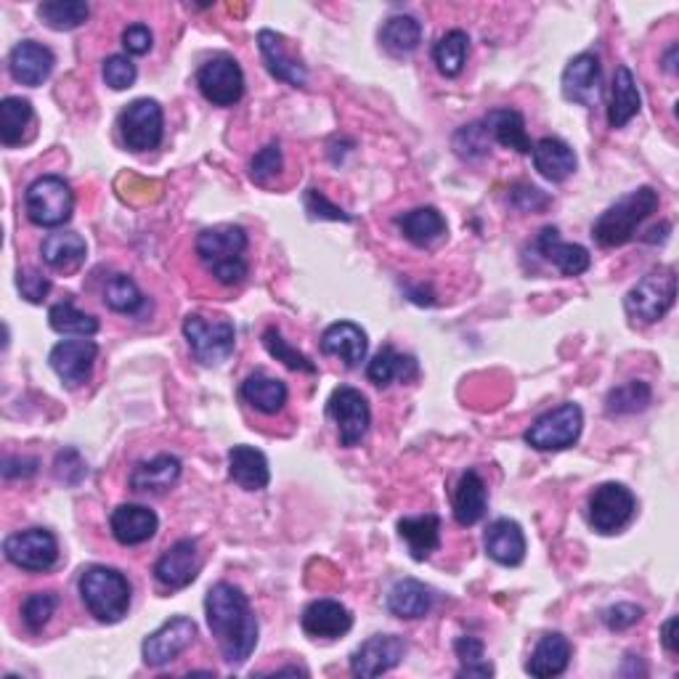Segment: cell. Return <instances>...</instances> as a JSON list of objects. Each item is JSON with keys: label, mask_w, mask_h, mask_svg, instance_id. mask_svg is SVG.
<instances>
[{"label": "cell", "mask_w": 679, "mask_h": 679, "mask_svg": "<svg viewBox=\"0 0 679 679\" xmlns=\"http://www.w3.org/2000/svg\"><path fill=\"white\" fill-rule=\"evenodd\" d=\"M205 616L228 667L245 663L258 645V618L245 591L218 582L205 597Z\"/></svg>", "instance_id": "6da1fadb"}, {"label": "cell", "mask_w": 679, "mask_h": 679, "mask_svg": "<svg viewBox=\"0 0 679 679\" xmlns=\"http://www.w3.org/2000/svg\"><path fill=\"white\" fill-rule=\"evenodd\" d=\"M247 232L241 226L224 224L205 228L197 237V255L215 281L234 287L247 277Z\"/></svg>", "instance_id": "7a4b0ae2"}, {"label": "cell", "mask_w": 679, "mask_h": 679, "mask_svg": "<svg viewBox=\"0 0 679 679\" xmlns=\"http://www.w3.org/2000/svg\"><path fill=\"white\" fill-rule=\"evenodd\" d=\"M658 192L654 186H640V189L629 192L616 205H610L600 218L591 226V237L600 247H621L635 237L637 226L648 218L650 213L658 210Z\"/></svg>", "instance_id": "3957f363"}, {"label": "cell", "mask_w": 679, "mask_h": 679, "mask_svg": "<svg viewBox=\"0 0 679 679\" xmlns=\"http://www.w3.org/2000/svg\"><path fill=\"white\" fill-rule=\"evenodd\" d=\"M80 597L101 624H117L131 608V582L117 568L91 566L80 574Z\"/></svg>", "instance_id": "277c9868"}, {"label": "cell", "mask_w": 679, "mask_h": 679, "mask_svg": "<svg viewBox=\"0 0 679 679\" xmlns=\"http://www.w3.org/2000/svg\"><path fill=\"white\" fill-rule=\"evenodd\" d=\"M677 300V271L671 266L650 271L624 298V308L640 325H656L671 311Z\"/></svg>", "instance_id": "5b68a950"}, {"label": "cell", "mask_w": 679, "mask_h": 679, "mask_svg": "<svg viewBox=\"0 0 679 679\" xmlns=\"http://www.w3.org/2000/svg\"><path fill=\"white\" fill-rule=\"evenodd\" d=\"M184 338L189 342L194 359L207 367L224 364L237 348V329L226 316L207 319L202 313H189L184 319Z\"/></svg>", "instance_id": "8992f818"}, {"label": "cell", "mask_w": 679, "mask_h": 679, "mask_svg": "<svg viewBox=\"0 0 679 679\" xmlns=\"http://www.w3.org/2000/svg\"><path fill=\"white\" fill-rule=\"evenodd\" d=\"M24 207L35 226L59 228L72 218L75 194H72V186L62 176H40L27 189Z\"/></svg>", "instance_id": "52a82bcc"}, {"label": "cell", "mask_w": 679, "mask_h": 679, "mask_svg": "<svg viewBox=\"0 0 679 679\" xmlns=\"http://www.w3.org/2000/svg\"><path fill=\"white\" fill-rule=\"evenodd\" d=\"M584 428V412L579 403H560L553 412L542 414L526 430L528 446L539 449V452H563V449L574 446L579 441Z\"/></svg>", "instance_id": "ba28073f"}, {"label": "cell", "mask_w": 679, "mask_h": 679, "mask_svg": "<svg viewBox=\"0 0 679 679\" xmlns=\"http://www.w3.org/2000/svg\"><path fill=\"white\" fill-rule=\"evenodd\" d=\"M120 136L131 152H152L163 144V106L154 99H136L120 112Z\"/></svg>", "instance_id": "9c48e42d"}, {"label": "cell", "mask_w": 679, "mask_h": 679, "mask_svg": "<svg viewBox=\"0 0 679 679\" xmlns=\"http://www.w3.org/2000/svg\"><path fill=\"white\" fill-rule=\"evenodd\" d=\"M637 513L635 494L624 483H603L589 496V523L597 534H618Z\"/></svg>", "instance_id": "30bf717a"}, {"label": "cell", "mask_w": 679, "mask_h": 679, "mask_svg": "<svg viewBox=\"0 0 679 679\" xmlns=\"http://www.w3.org/2000/svg\"><path fill=\"white\" fill-rule=\"evenodd\" d=\"M327 414L332 416L335 425H338L340 443L346 449L359 446L369 433V425H372V409H369L367 395L348 385L338 388L329 395Z\"/></svg>", "instance_id": "8fae6325"}, {"label": "cell", "mask_w": 679, "mask_h": 679, "mask_svg": "<svg viewBox=\"0 0 679 679\" xmlns=\"http://www.w3.org/2000/svg\"><path fill=\"white\" fill-rule=\"evenodd\" d=\"M3 553L17 568L30 570V574H43V570L56 566L59 542L49 528H27L17 531L3 542Z\"/></svg>", "instance_id": "7c38bea8"}, {"label": "cell", "mask_w": 679, "mask_h": 679, "mask_svg": "<svg viewBox=\"0 0 679 679\" xmlns=\"http://www.w3.org/2000/svg\"><path fill=\"white\" fill-rule=\"evenodd\" d=\"M197 85L210 104L215 106H234L245 96V72L239 62L228 53L213 56L197 72Z\"/></svg>", "instance_id": "4fadbf2b"}, {"label": "cell", "mask_w": 679, "mask_h": 679, "mask_svg": "<svg viewBox=\"0 0 679 679\" xmlns=\"http://www.w3.org/2000/svg\"><path fill=\"white\" fill-rule=\"evenodd\" d=\"M197 637V624L186 616H173L171 621H165L163 627L154 629L152 635H146L144 645H141V654H144L146 667H165V663L176 661L186 648Z\"/></svg>", "instance_id": "5bb4252c"}, {"label": "cell", "mask_w": 679, "mask_h": 679, "mask_svg": "<svg viewBox=\"0 0 679 679\" xmlns=\"http://www.w3.org/2000/svg\"><path fill=\"white\" fill-rule=\"evenodd\" d=\"M407 656V640L399 635H374L367 642H361L351 656L353 677H380L385 671L395 669Z\"/></svg>", "instance_id": "9a60e30c"}, {"label": "cell", "mask_w": 679, "mask_h": 679, "mask_svg": "<svg viewBox=\"0 0 679 679\" xmlns=\"http://www.w3.org/2000/svg\"><path fill=\"white\" fill-rule=\"evenodd\" d=\"M99 346L93 340H64L53 346L49 364L66 388H80L91 380Z\"/></svg>", "instance_id": "2e32d148"}, {"label": "cell", "mask_w": 679, "mask_h": 679, "mask_svg": "<svg viewBox=\"0 0 679 679\" xmlns=\"http://www.w3.org/2000/svg\"><path fill=\"white\" fill-rule=\"evenodd\" d=\"M199 574V553L194 539H178L167 547L160 560L154 563V579L167 589H184L197 579Z\"/></svg>", "instance_id": "e0dca14e"}, {"label": "cell", "mask_w": 679, "mask_h": 679, "mask_svg": "<svg viewBox=\"0 0 679 679\" xmlns=\"http://www.w3.org/2000/svg\"><path fill=\"white\" fill-rule=\"evenodd\" d=\"M53 64H56L53 51L49 45L38 43V40H22L9 53L11 78L17 83L30 85V89H38V85H43L51 78Z\"/></svg>", "instance_id": "ac0fdd59"}, {"label": "cell", "mask_w": 679, "mask_h": 679, "mask_svg": "<svg viewBox=\"0 0 679 679\" xmlns=\"http://www.w3.org/2000/svg\"><path fill=\"white\" fill-rule=\"evenodd\" d=\"M258 45L264 53V62L274 78L281 83L292 85V89H302L308 83V70L295 53L287 49V40L277 35L274 30H260L258 32Z\"/></svg>", "instance_id": "d6986e66"}, {"label": "cell", "mask_w": 679, "mask_h": 679, "mask_svg": "<svg viewBox=\"0 0 679 679\" xmlns=\"http://www.w3.org/2000/svg\"><path fill=\"white\" fill-rule=\"evenodd\" d=\"M302 631L316 640H338L353 627V616L338 600H313L302 610Z\"/></svg>", "instance_id": "ffe728a7"}, {"label": "cell", "mask_w": 679, "mask_h": 679, "mask_svg": "<svg viewBox=\"0 0 679 679\" xmlns=\"http://www.w3.org/2000/svg\"><path fill=\"white\" fill-rule=\"evenodd\" d=\"M600 59L595 53H579L563 70V96L576 101V104L591 106L600 96Z\"/></svg>", "instance_id": "44dd1931"}, {"label": "cell", "mask_w": 679, "mask_h": 679, "mask_svg": "<svg viewBox=\"0 0 679 679\" xmlns=\"http://www.w3.org/2000/svg\"><path fill=\"white\" fill-rule=\"evenodd\" d=\"M110 528L114 539L123 547H136V544L154 539L160 528V517L144 504H120L110 517Z\"/></svg>", "instance_id": "7402d4cb"}, {"label": "cell", "mask_w": 679, "mask_h": 679, "mask_svg": "<svg viewBox=\"0 0 679 679\" xmlns=\"http://www.w3.org/2000/svg\"><path fill=\"white\" fill-rule=\"evenodd\" d=\"M536 245H539V253L563 274V277H582L584 271H589L591 255L587 247L574 245V241H563L560 232H557L555 226L542 228Z\"/></svg>", "instance_id": "603a6c76"}, {"label": "cell", "mask_w": 679, "mask_h": 679, "mask_svg": "<svg viewBox=\"0 0 679 679\" xmlns=\"http://www.w3.org/2000/svg\"><path fill=\"white\" fill-rule=\"evenodd\" d=\"M483 547H486V555L500 566H521L523 557H526V536H523V528L517 526L515 521L510 517H500L486 528V536H483Z\"/></svg>", "instance_id": "cb8c5ba5"}, {"label": "cell", "mask_w": 679, "mask_h": 679, "mask_svg": "<svg viewBox=\"0 0 679 679\" xmlns=\"http://www.w3.org/2000/svg\"><path fill=\"white\" fill-rule=\"evenodd\" d=\"M321 351L340 359L346 367H359L369 351L367 332L353 321H338L321 335Z\"/></svg>", "instance_id": "d4e9b609"}, {"label": "cell", "mask_w": 679, "mask_h": 679, "mask_svg": "<svg viewBox=\"0 0 679 679\" xmlns=\"http://www.w3.org/2000/svg\"><path fill=\"white\" fill-rule=\"evenodd\" d=\"M181 479V460L176 454H160L150 462H141V465L133 467L131 483L133 491L138 494H165L176 486Z\"/></svg>", "instance_id": "484cf974"}, {"label": "cell", "mask_w": 679, "mask_h": 679, "mask_svg": "<svg viewBox=\"0 0 679 679\" xmlns=\"http://www.w3.org/2000/svg\"><path fill=\"white\" fill-rule=\"evenodd\" d=\"M228 475L245 491H264L271 481L266 454L255 446H245V443L228 452Z\"/></svg>", "instance_id": "4316f807"}, {"label": "cell", "mask_w": 679, "mask_h": 679, "mask_svg": "<svg viewBox=\"0 0 679 679\" xmlns=\"http://www.w3.org/2000/svg\"><path fill=\"white\" fill-rule=\"evenodd\" d=\"M531 157H534V167L539 171V176L553 181V184H560V181L574 176L576 171V152L563 138L547 136L536 141Z\"/></svg>", "instance_id": "83f0119b"}, {"label": "cell", "mask_w": 679, "mask_h": 679, "mask_svg": "<svg viewBox=\"0 0 679 679\" xmlns=\"http://www.w3.org/2000/svg\"><path fill=\"white\" fill-rule=\"evenodd\" d=\"M570 654H574V648H570L566 635H560V631L544 635L539 645L534 648V654H531L528 658L526 671L531 677H539V679L560 677L563 671L568 669Z\"/></svg>", "instance_id": "f1b7e54d"}, {"label": "cell", "mask_w": 679, "mask_h": 679, "mask_svg": "<svg viewBox=\"0 0 679 679\" xmlns=\"http://www.w3.org/2000/svg\"><path fill=\"white\" fill-rule=\"evenodd\" d=\"M399 536L407 542L414 560H428V557L441 547V517L433 513L401 517Z\"/></svg>", "instance_id": "f546056e"}, {"label": "cell", "mask_w": 679, "mask_h": 679, "mask_svg": "<svg viewBox=\"0 0 679 679\" xmlns=\"http://www.w3.org/2000/svg\"><path fill=\"white\" fill-rule=\"evenodd\" d=\"M642 110V96L637 89V80L631 75L629 66H618L614 75V89H610L608 104V125L624 127L629 120H635Z\"/></svg>", "instance_id": "4dcf8cb0"}, {"label": "cell", "mask_w": 679, "mask_h": 679, "mask_svg": "<svg viewBox=\"0 0 679 679\" xmlns=\"http://www.w3.org/2000/svg\"><path fill=\"white\" fill-rule=\"evenodd\" d=\"M416 374H420V364H416L414 356L395 351L393 346L380 348L367 367L369 382H374L378 388H388L390 382H395V380L409 382V380H414Z\"/></svg>", "instance_id": "1f68e13d"}, {"label": "cell", "mask_w": 679, "mask_h": 679, "mask_svg": "<svg viewBox=\"0 0 679 679\" xmlns=\"http://www.w3.org/2000/svg\"><path fill=\"white\" fill-rule=\"evenodd\" d=\"M483 127H486L488 136H494L502 146L507 150H515L521 154H531L534 144H531L528 133H526V120L517 110H510V106H500V110H491L483 120Z\"/></svg>", "instance_id": "d6a6232c"}, {"label": "cell", "mask_w": 679, "mask_h": 679, "mask_svg": "<svg viewBox=\"0 0 679 679\" xmlns=\"http://www.w3.org/2000/svg\"><path fill=\"white\" fill-rule=\"evenodd\" d=\"M488 510V488L475 470H467L454 491V517L460 526H475Z\"/></svg>", "instance_id": "836d02e7"}, {"label": "cell", "mask_w": 679, "mask_h": 679, "mask_svg": "<svg viewBox=\"0 0 679 679\" xmlns=\"http://www.w3.org/2000/svg\"><path fill=\"white\" fill-rule=\"evenodd\" d=\"M287 395H290V390H287L285 382L260 372V369L241 382V399L253 409H258L260 414H279L285 409Z\"/></svg>", "instance_id": "e575fe53"}, {"label": "cell", "mask_w": 679, "mask_h": 679, "mask_svg": "<svg viewBox=\"0 0 679 679\" xmlns=\"http://www.w3.org/2000/svg\"><path fill=\"white\" fill-rule=\"evenodd\" d=\"M401 234L416 247H430L446 234V218L435 207H414L395 218Z\"/></svg>", "instance_id": "d590c367"}, {"label": "cell", "mask_w": 679, "mask_h": 679, "mask_svg": "<svg viewBox=\"0 0 679 679\" xmlns=\"http://www.w3.org/2000/svg\"><path fill=\"white\" fill-rule=\"evenodd\" d=\"M43 260L56 271H75V268L85 260V253H89V245L85 239L75 232H59L49 234L43 239Z\"/></svg>", "instance_id": "8d00e7d4"}, {"label": "cell", "mask_w": 679, "mask_h": 679, "mask_svg": "<svg viewBox=\"0 0 679 679\" xmlns=\"http://www.w3.org/2000/svg\"><path fill=\"white\" fill-rule=\"evenodd\" d=\"M380 43L390 56H409L420 49L422 43V24L416 22L412 13H395L385 19L380 30Z\"/></svg>", "instance_id": "74e56055"}, {"label": "cell", "mask_w": 679, "mask_h": 679, "mask_svg": "<svg viewBox=\"0 0 679 679\" xmlns=\"http://www.w3.org/2000/svg\"><path fill=\"white\" fill-rule=\"evenodd\" d=\"M433 608V591L416 579H403L388 591V610L399 618H422Z\"/></svg>", "instance_id": "f35d334b"}, {"label": "cell", "mask_w": 679, "mask_h": 679, "mask_svg": "<svg viewBox=\"0 0 679 679\" xmlns=\"http://www.w3.org/2000/svg\"><path fill=\"white\" fill-rule=\"evenodd\" d=\"M38 17L51 30L70 32L89 22L91 9L83 0H45L38 6Z\"/></svg>", "instance_id": "ab89813d"}, {"label": "cell", "mask_w": 679, "mask_h": 679, "mask_svg": "<svg viewBox=\"0 0 679 679\" xmlns=\"http://www.w3.org/2000/svg\"><path fill=\"white\" fill-rule=\"evenodd\" d=\"M32 125V104L22 96H6L0 101V141L6 146H17L27 138V127Z\"/></svg>", "instance_id": "60d3db41"}, {"label": "cell", "mask_w": 679, "mask_h": 679, "mask_svg": "<svg viewBox=\"0 0 679 679\" xmlns=\"http://www.w3.org/2000/svg\"><path fill=\"white\" fill-rule=\"evenodd\" d=\"M470 53V38L465 30H449L433 49V62L439 66L441 75L456 78L465 70Z\"/></svg>", "instance_id": "b9f144b4"}, {"label": "cell", "mask_w": 679, "mask_h": 679, "mask_svg": "<svg viewBox=\"0 0 679 679\" xmlns=\"http://www.w3.org/2000/svg\"><path fill=\"white\" fill-rule=\"evenodd\" d=\"M654 401V390H650L648 382L642 380H629L624 385L614 388L605 399V412L610 416H624V414H637L645 412Z\"/></svg>", "instance_id": "7bdbcfd3"}, {"label": "cell", "mask_w": 679, "mask_h": 679, "mask_svg": "<svg viewBox=\"0 0 679 679\" xmlns=\"http://www.w3.org/2000/svg\"><path fill=\"white\" fill-rule=\"evenodd\" d=\"M49 325L59 335H78V338H91L99 332L96 316L80 311L72 302H56L49 311Z\"/></svg>", "instance_id": "ee69618b"}, {"label": "cell", "mask_w": 679, "mask_h": 679, "mask_svg": "<svg viewBox=\"0 0 679 679\" xmlns=\"http://www.w3.org/2000/svg\"><path fill=\"white\" fill-rule=\"evenodd\" d=\"M104 302L117 313H138L144 308V292L138 290V285L125 274H114L104 287Z\"/></svg>", "instance_id": "f6af8a7d"}, {"label": "cell", "mask_w": 679, "mask_h": 679, "mask_svg": "<svg viewBox=\"0 0 679 679\" xmlns=\"http://www.w3.org/2000/svg\"><path fill=\"white\" fill-rule=\"evenodd\" d=\"M454 654L460 658V677H494V667L486 658V645L479 637H460L454 642Z\"/></svg>", "instance_id": "bcb514c9"}, {"label": "cell", "mask_w": 679, "mask_h": 679, "mask_svg": "<svg viewBox=\"0 0 679 679\" xmlns=\"http://www.w3.org/2000/svg\"><path fill=\"white\" fill-rule=\"evenodd\" d=\"M264 346L266 351L274 356V359L281 361L287 369H292V372H306V374H316V364L311 359H308L306 353H300L298 348H292L290 342L281 338V332L277 327H268L264 332Z\"/></svg>", "instance_id": "7dc6e473"}, {"label": "cell", "mask_w": 679, "mask_h": 679, "mask_svg": "<svg viewBox=\"0 0 679 679\" xmlns=\"http://www.w3.org/2000/svg\"><path fill=\"white\" fill-rule=\"evenodd\" d=\"M59 608V595L56 591H32L30 597L22 603V621L24 627L38 635L43 631L45 624L51 621V616L56 614Z\"/></svg>", "instance_id": "c3c4849f"}, {"label": "cell", "mask_w": 679, "mask_h": 679, "mask_svg": "<svg viewBox=\"0 0 679 679\" xmlns=\"http://www.w3.org/2000/svg\"><path fill=\"white\" fill-rule=\"evenodd\" d=\"M491 136L486 133V127H483V123H473V125H465L460 127V131L454 133V150L460 157H483V154L488 152V141Z\"/></svg>", "instance_id": "681fc988"}, {"label": "cell", "mask_w": 679, "mask_h": 679, "mask_svg": "<svg viewBox=\"0 0 679 679\" xmlns=\"http://www.w3.org/2000/svg\"><path fill=\"white\" fill-rule=\"evenodd\" d=\"M138 70L131 59L123 56V53H114L104 62V83L110 85L112 91H125L136 83Z\"/></svg>", "instance_id": "f907efd6"}, {"label": "cell", "mask_w": 679, "mask_h": 679, "mask_svg": "<svg viewBox=\"0 0 679 679\" xmlns=\"http://www.w3.org/2000/svg\"><path fill=\"white\" fill-rule=\"evenodd\" d=\"M281 171V146L279 144H268L253 157L250 163V178L255 184L266 186L274 176H279Z\"/></svg>", "instance_id": "816d5d0a"}, {"label": "cell", "mask_w": 679, "mask_h": 679, "mask_svg": "<svg viewBox=\"0 0 679 679\" xmlns=\"http://www.w3.org/2000/svg\"><path fill=\"white\" fill-rule=\"evenodd\" d=\"M53 473H56V479L66 483V486H78V483L89 475V467H85L83 456H80L75 449H64V452L56 454Z\"/></svg>", "instance_id": "f5cc1de1"}, {"label": "cell", "mask_w": 679, "mask_h": 679, "mask_svg": "<svg viewBox=\"0 0 679 679\" xmlns=\"http://www.w3.org/2000/svg\"><path fill=\"white\" fill-rule=\"evenodd\" d=\"M642 616H645V610L640 608V605L618 603V605H610V608L605 610L603 621H605V627H608V629L624 631V629L635 627V624H640Z\"/></svg>", "instance_id": "db71d44e"}, {"label": "cell", "mask_w": 679, "mask_h": 679, "mask_svg": "<svg viewBox=\"0 0 679 679\" xmlns=\"http://www.w3.org/2000/svg\"><path fill=\"white\" fill-rule=\"evenodd\" d=\"M17 287L19 292H22V298L30 302H43L45 295L51 292V281L40 271H35V268H24V271H19Z\"/></svg>", "instance_id": "11a10c76"}, {"label": "cell", "mask_w": 679, "mask_h": 679, "mask_svg": "<svg viewBox=\"0 0 679 679\" xmlns=\"http://www.w3.org/2000/svg\"><path fill=\"white\" fill-rule=\"evenodd\" d=\"M302 205H306V210L311 213V218L346 220V224L351 220V215L342 213L338 205H332V202L325 197V192H319V189H308L306 197H302Z\"/></svg>", "instance_id": "9f6ffc18"}, {"label": "cell", "mask_w": 679, "mask_h": 679, "mask_svg": "<svg viewBox=\"0 0 679 679\" xmlns=\"http://www.w3.org/2000/svg\"><path fill=\"white\" fill-rule=\"evenodd\" d=\"M123 45H125V51L131 53V56H144V53H150L152 45H154L152 30L146 24H141V22L125 27Z\"/></svg>", "instance_id": "6f0895ef"}, {"label": "cell", "mask_w": 679, "mask_h": 679, "mask_svg": "<svg viewBox=\"0 0 679 679\" xmlns=\"http://www.w3.org/2000/svg\"><path fill=\"white\" fill-rule=\"evenodd\" d=\"M513 205L523 213H539L549 205V197L542 189L528 184H517L513 189Z\"/></svg>", "instance_id": "680465c9"}, {"label": "cell", "mask_w": 679, "mask_h": 679, "mask_svg": "<svg viewBox=\"0 0 679 679\" xmlns=\"http://www.w3.org/2000/svg\"><path fill=\"white\" fill-rule=\"evenodd\" d=\"M661 642H663V648H667V654H671V656L677 654V616H671L669 621L663 624Z\"/></svg>", "instance_id": "91938a15"}, {"label": "cell", "mask_w": 679, "mask_h": 679, "mask_svg": "<svg viewBox=\"0 0 679 679\" xmlns=\"http://www.w3.org/2000/svg\"><path fill=\"white\" fill-rule=\"evenodd\" d=\"M675 53H677V45H671V51H669V56H667V70L669 72H675Z\"/></svg>", "instance_id": "94428289"}]
</instances>
